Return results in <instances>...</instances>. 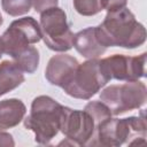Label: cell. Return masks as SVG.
<instances>
[{"label":"cell","instance_id":"15","mask_svg":"<svg viewBox=\"0 0 147 147\" xmlns=\"http://www.w3.org/2000/svg\"><path fill=\"white\" fill-rule=\"evenodd\" d=\"M31 0H1L3 11L10 16H20L29 13L31 9Z\"/></svg>","mask_w":147,"mask_h":147},{"label":"cell","instance_id":"20","mask_svg":"<svg viewBox=\"0 0 147 147\" xmlns=\"http://www.w3.org/2000/svg\"><path fill=\"white\" fill-rule=\"evenodd\" d=\"M3 54V47H2V42H1V38H0V59L2 57Z\"/></svg>","mask_w":147,"mask_h":147},{"label":"cell","instance_id":"1","mask_svg":"<svg viewBox=\"0 0 147 147\" xmlns=\"http://www.w3.org/2000/svg\"><path fill=\"white\" fill-rule=\"evenodd\" d=\"M100 42L106 47L133 49L146 41V29L136 20L133 13L123 7L107 11L103 21L96 26Z\"/></svg>","mask_w":147,"mask_h":147},{"label":"cell","instance_id":"10","mask_svg":"<svg viewBox=\"0 0 147 147\" xmlns=\"http://www.w3.org/2000/svg\"><path fill=\"white\" fill-rule=\"evenodd\" d=\"M79 62L76 57L68 54H57L49 59L46 70L45 77L52 85L63 87L69 83L74 72L76 71Z\"/></svg>","mask_w":147,"mask_h":147},{"label":"cell","instance_id":"5","mask_svg":"<svg viewBox=\"0 0 147 147\" xmlns=\"http://www.w3.org/2000/svg\"><path fill=\"white\" fill-rule=\"evenodd\" d=\"M100 100L108 107L111 115L117 116L141 108L147 101V88L139 79L115 84L101 91Z\"/></svg>","mask_w":147,"mask_h":147},{"label":"cell","instance_id":"3","mask_svg":"<svg viewBox=\"0 0 147 147\" xmlns=\"http://www.w3.org/2000/svg\"><path fill=\"white\" fill-rule=\"evenodd\" d=\"M147 126L145 113L140 116H131L126 118H107L102 121L94 133L93 139L87 146L118 147L125 142L129 145L140 144L139 139L146 138Z\"/></svg>","mask_w":147,"mask_h":147},{"label":"cell","instance_id":"6","mask_svg":"<svg viewBox=\"0 0 147 147\" xmlns=\"http://www.w3.org/2000/svg\"><path fill=\"white\" fill-rule=\"evenodd\" d=\"M109 82L101 69L100 60L88 59L79 63L74 76L62 88L71 98L88 100Z\"/></svg>","mask_w":147,"mask_h":147},{"label":"cell","instance_id":"4","mask_svg":"<svg viewBox=\"0 0 147 147\" xmlns=\"http://www.w3.org/2000/svg\"><path fill=\"white\" fill-rule=\"evenodd\" d=\"M63 108L64 106L48 95L33 99L30 114L24 118V126L33 131L37 144L48 145L59 133Z\"/></svg>","mask_w":147,"mask_h":147},{"label":"cell","instance_id":"2","mask_svg":"<svg viewBox=\"0 0 147 147\" xmlns=\"http://www.w3.org/2000/svg\"><path fill=\"white\" fill-rule=\"evenodd\" d=\"M109 117H111V113L101 101H90L84 110L64 107L60 127L67 138L64 144L87 146L93 139L98 125Z\"/></svg>","mask_w":147,"mask_h":147},{"label":"cell","instance_id":"12","mask_svg":"<svg viewBox=\"0 0 147 147\" xmlns=\"http://www.w3.org/2000/svg\"><path fill=\"white\" fill-rule=\"evenodd\" d=\"M26 107L20 99H6L0 101V131L18 125L25 116Z\"/></svg>","mask_w":147,"mask_h":147},{"label":"cell","instance_id":"7","mask_svg":"<svg viewBox=\"0 0 147 147\" xmlns=\"http://www.w3.org/2000/svg\"><path fill=\"white\" fill-rule=\"evenodd\" d=\"M41 39L45 45L55 52H67L72 48L74 33L69 28L65 11L53 7L40 13Z\"/></svg>","mask_w":147,"mask_h":147},{"label":"cell","instance_id":"16","mask_svg":"<svg viewBox=\"0 0 147 147\" xmlns=\"http://www.w3.org/2000/svg\"><path fill=\"white\" fill-rule=\"evenodd\" d=\"M74 8L83 16H93L103 10L101 0H72Z\"/></svg>","mask_w":147,"mask_h":147},{"label":"cell","instance_id":"8","mask_svg":"<svg viewBox=\"0 0 147 147\" xmlns=\"http://www.w3.org/2000/svg\"><path fill=\"white\" fill-rule=\"evenodd\" d=\"M0 38L3 53L9 55L13 60H16L25 53L31 45L41 40L40 25L31 16L22 17L11 22Z\"/></svg>","mask_w":147,"mask_h":147},{"label":"cell","instance_id":"21","mask_svg":"<svg viewBox=\"0 0 147 147\" xmlns=\"http://www.w3.org/2000/svg\"><path fill=\"white\" fill-rule=\"evenodd\" d=\"M2 23H3V18H2V15H1V13H0V26L2 25Z\"/></svg>","mask_w":147,"mask_h":147},{"label":"cell","instance_id":"17","mask_svg":"<svg viewBox=\"0 0 147 147\" xmlns=\"http://www.w3.org/2000/svg\"><path fill=\"white\" fill-rule=\"evenodd\" d=\"M32 6L37 13H42L46 9L57 7L59 0H31Z\"/></svg>","mask_w":147,"mask_h":147},{"label":"cell","instance_id":"9","mask_svg":"<svg viewBox=\"0 0 147 147\" xmlns=\"http://www.w3.org/2000/svg\"><path fill=\"white\" fill-rule=\"evenodd\" d=\"M146 53L138 56L114 54L100 60V65L109 80H138L146 74Z\"/></svg>","mask_w":147,"mask_h":147},{"label":"cell","instance_id":"18","mask_svg":"<svg viewBox=\"0 0 147 147\" xmlns=\"http://www.w3.org/2000/svg\"><path fill=\"white\" fill-rule=\"evenodd\" d=\"M126 2H127V0H101L103 9H106L107 11L126 7Z\"/></svg>","mask_w":147,"mask_h":147},{"label":"cell","instance_id":"13","mask_svg":"<svg viewBox=\"0 0 147 147\" xmlns=\"http://www.w3.org/2000/svg\"><path fill=\"white\" fill-rule=\"evenodd\" d=\"M23 82L24 74L14 61L5 60L0 63V96L15 90Z\"/></svg>","mask_w":147,"mask_h":147},{"label":"cell","instance_id":"19","mask_svg":"<svg viewBox=\"0 0 147 147\" xmlns=\"http://www.w3.org/2000/svg\"><path fill=\"white\" fill-rule=\"evenodd\" d=\"M0 146H3V147H13V146H15V141L13 139V136L7 133V132L0 131Z\"/></svg>","mask_w":147,"mask_h":147},{"label":"cell","instance_id":"14","mask_svg":"<svg viewBox=\"0 0 147 147\" xmlns=\"http://www.w3.org/2000/svg\"><path fill=\"white\" fill-rule=\"evenodd\" d=\"M13 61L22 69L23 72L33 74L39 64V51L34 46H31L25 53Z\"/></svg>","mask_w":147,"mask_h":147},{"label":"cell","instance_id":"11","mask_svg":"<svg viewBox=\"0 0 147 147\" xmlns=\"http://www.w3.org/2000/svg\"><path fill=\"white\" fill-rule=\"evenodd\" d=\"M72 46L85 59H98L106 52L96 34V26H88L74 34Z\"/></svg>","mask_w":147,"mask_h":147}]
</instances>
